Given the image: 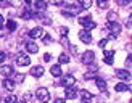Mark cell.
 <instances>
[{"label": "cell", "mask_w": 132, "mask_h": 103, "mask_svg": "<svg viewBox=\"0 0 132 103\" xmlns=\"http://www.w3.org/2000/svg\"><path fill=\"white\" fill-rule=\"evenodd\" d=\"M36 97L39 100H40L42 103H47L50 100V92L45 87H40V89H37V92H36Z\"/></svg>", "instance_id": "6da1fadb"}, {"label": "cell", "mask_w": 132, "mask_h": 103, "mask_svg": "<svg viewBox=\"0 0 132 103\" xmlns=\"http://www.w3.org/2000/svg\"><path fill=\"white\" fill-rule=\"evenodd\" d=\"M79 24L84 26L85 31H90V29H95L97 28V24L94 21H90V16L89 18H79Z\"/></svg>", "instance_id": "7a4b0ae2"}, {"label": "cell", "mask_w": 132, "mask_h": 103, "mask_svg": "<svg viewBox=\"0 0 132 103\" xmlns=\"http://www.w3.org/2000/svg\"><path fill=\"white\" fill-rule=\"evenodd\" d=\"M106 28H108V31H111L114 36H118L121 32V26L118 24L116 21H108V24H106Z\"/></svg>", "instance_id": "3957f363"}, {"label": "cell", "mask_w": 132, "mask_h": 103, "mask_svg": "<svg viewBox=\"0 0 132 103\" xmlns=\"http://www.w3.org/2000/svg\"><path fill=\"white\" fill-rule=\"evenodd\" d=\"M16 64H18V66H29V64H31V58L28 56V55H19L18 56V60H16Z\"/></svg>", "instance_id": "277c9868"}, {"label": "cell", "mask_w": 132, "mask_h": 103, "mask_svg": "<svg viewBox=\"0 0 132 103\" xmlns=\"http://www.w3.org/2000/svg\"><path fill=\"white\" fill-rule=\"evenodd\" d=\"M61 84H63L64 87H71V85H74V84H76V79L71 74H66V76L61 77Z\"/></svg>", "instance_id": "5b68a950"}, {"label": "cell", "mask_w": 132, "mask_h": 103, "mask_svg": "<svg viewBox=\"0 0 132 103\" xmlns=\"http://www.w3.org/2000/svg\"><path fill=\"white\" fill-rule=\"evenodd\" d=\"M116 77L118 79H121V81H129L130 79V73L126 69H118L116 71Z\"/></svg>", "instance_id": "8992f818"}, {"label": "cell", "mask_w": 132, "mask_h": 103, "mask_svg": "<svg viewBox=\"0 0 132 103\" xmlns=\"http://www.w3.org/2000/svg\"><path fill=\"white\" fill-rule=\"evenodd\" d=\"M95 60V53H94V52H85V53L82 55V63L84 64H89V63H92V61H94Z\"/></svg>", "instance_id": "52a82bcc"}, {"label": "cell", "mask_w": 132, "mask_h": 103, "mask_svg": "<svg viewBox=\"0 0 132 103\" xmlns=\"http://www.w3.org/2000/svg\"><path fill=\"white\" fill-rule=\"evenodd\" d=\"M79 39H81L84 44H90L92 42V36H90V32H87V31H81V32H79Z\"/></svg>", "instance_id": "ba28073f"}, {"label": "cell", "mask_w": 132, "mask_h": 103, "mask_svg": "<svg viewBox=\"0 0 132 103\" xmlns=\"http://www.w3.org/2000/svg\"><path fill=\"white\" fill-rule=\"evenodd\" d=\"M42 34H44L42 28H34V29L29 31V37L31 39H39V37H42Z\"/></svg>", "instance_id": "9c48e42d"}, {"label": "cell", "mask_w": 132, "mask_h": 103, "mask_svg": "<svg viewBox=\"0 0 132 103\" xmlns=\"http://www.w3.org/2000/svg\"><path fill=\"white\" fill-rule=\"evenodd\" d=\"M76 97H77V90L72 87V85L66 89V98H68V100H74Z\"/></svg>", "instance_id": "30bf717a"}, {"label": "cell", "mask_w": 132, "mask_h": 103, "mask_svg": "<svg viewBox=\"0 0 132 103\" xmlns=\"http://www.w3.org/2000/svg\"><path fill=\"white\" fill-rule=\"evenodd\" d=\"M81 98H82V103H89L94 98V95H92L89 90H81Z\"/></svg>", "instance_id": "8fae6325"}, {"label": "cell", "mask_w": 132, "mask_h": 103, "mask_svg": "<svg viewBox=\"0 0 132 103\" xmlns=\"http://www.w3.org/2000/svg\"><path fill=\"white\" fill-rule=\"evenodd\" d=\"M50 74L53 77H60L61 76V66L60 64H53V66L50 68Z\"/></svg>", "instance_id": "7c38bea8"}, {"label": "cell", "mask_w": 132, "mask_h": 103, "mask_svg": "<svg viewBox=\"0 0 132 103\" xmlns=\"http://www.w3.org/2000/svg\"><path fill=\"white\" fill-rule=\"evenodd\" d=\"M0 74H2V76H11V74H13L11 64H5V66L0 68Z\"/></svg>", "instance_id": "4fadbf2b"}, {"label": "cell", "mask_w": 132, "mask_h": 103, "mask_svg": "<svg viewBox=\"0 0 132 103\" xmlns=\"http://www.w3.org/2000/svg\"><path fill=\"white\" fill-rule=\"evenodd\" d=\"M26 50H28L29 53H37V52H39V47H37L36 42H28V44H26Z\"/></svg>", "instance_id": "5bb4252c"}, {"label": "cell", "mask_w": 132, "mask_h": 103, "mask_svg": "<svg viewBox=\"0 0 132 103\" xmlns=\"http://www.w3.org/2000/svg\"><path fill=\"white\" fill-rule=\"evenodd\" d=\"M31 74L34 76V77H40L44 74V68L42 66H34V68H31Z\"/></svg>", "instance_id": "9a60e30c"}, {"label": "cell", "mask_w": 132, "mask_h": 103, "mask_svg": "<svg viewBox=\"0 0 132 103\" xmlns=\"http://www.w3.org/2000/svg\"><path fill=\"white\" fill-rule=\"evenodd\" d=\"M95 82H97V87L100 89V90H106V81L102 79V77H95Z\"/></svg>", "instance_id": "2e32d148"}, {"label": "cell", "mask_w": 132, "mask_h": 103, "mask_svg": "<svg viewBox=\"0 0 132 103\" xmlns=\"http://www.w3.org/2000/svg\"><path fill=\"white\" fill-rule=\"evenodd\" d=\"M3 87L6 90H13L15 89V81H11V79H3Z\"/></svg>", "instance_id": "e0dca14e"}, {"label": "cell", "mask_w": 132, "mask_h": 103, "mask_svg": "<svg viewBox=\"0 0 132 103\" xmlns=\"http://www.w3.org/2000/svg\"><path fill=\"white\" fill-rule=\"evenodd\" d=\"M114 90L116 92H126V90H130V85H126V84H116Z\"/></svg>", "instance_id": "ac0fdd59"}, {"label": "cell", "mask_w": 132, "mask_h": 103, "mask_svg": "<svg viewBox=\"0 0 132 103\" xmlns=\"http://www.w3.org/2000/svg\"><path fill=\"white\" fill-rule=\"evenodd\" d=\"M45 8H47V3H45L44 0H37V2H36V10H39V11H45Z\"/></svg>", "instance_id": "d6986e66"}, {"label": "cell", "mask_w": 132, "mask_h": 103, "mask_svg": "<svg viewBox=\"0 0 132 103\" xmlns=\"http://www.w3.org/2000/svg\"><path fill=\"white\" fill-rule=\"evenodd\" d=\"M16 28H18L16 21H13V19H8V21H6V29L8 31H16Z\"/></svg>", "instance_id": "ffe728a7"}, {"label": "cell", "mask_w": 132, "mask_h": 103, "mask_svg": "<svg viewBox=\"0 0 132 103\" xmlns=\"http://www.w3.org/2000/svg\"><path fill=\"white\" fill-rule=\"evenodd\" d=\"M69 8H71L72 13H79V11L82 10V6H81V3H71V5H69Z\"/></svg>", "instance_id": "44dd1931"}, {"label": "cell", "mask_w": 132, "mask_h": 103, "mask_svg": "<svg viewBox=\"0 0 132 103\" xmlns=\"http://www.w3.org/2000/svg\"><path fill=\"white\" fill-rule=\"evenodd\" d=\"M81 6H82L84 10L90 8V6H92V0H81Z\"/></svg>", "instance_id": "7402d4cb"}, {"label": "cell", "mask_w": 132, "mask_h": 103, "mask_svg": "<svg viewBox=\"0 0 132 103\" xmlns=\"http://www.w3.org/2000/svg\"><path fill=\"white\" fill-rule=\"evenodd\" d=\"M58 61H60V64L68 63V61H69V56H68V55H64V53H61L60 56H58Z\"/></svg>", "instance_id": "603a6c76"}, {"label": "cell", "mask_w": 132, "mask_h": 103, "mask_svg": "<svg viewBox=\"0 0 132 103\" xmlns=\"http://www.w3.org/2000/svg\"><path fill=\"white\" fill-rule=\"evenodd\" d=\"M87 66H89V71H90V73H95V71H98V64H95L94 61H92V63H89Z\"/></svg>", "instance_id": "cb8c5ba5"}, {"label": "cell", "mask_w": 132, "mask_h": 103, "mask_svg": "<svg viewBox=\"0 0 132 103\" xmlns=\"http://www.w3.org/2000/svg\"><path fill=\"white\" fill-rule=\"evenodd\" d=\"M21 16H23L24 19H31V18H32V13H31L29 10H24V11L21 13Z\"/></svg>", "instance_id": "d4e9b609"}, {"label": "cell", "mask_w": 132, "mask_h": 103, "mask_svg": "<svg viewBox=\"0 0 132 103\" xmlns=\"http://www.w3.org/2000/svg\"><path fill=\"white\" fill-rule=\"evenodd\" d=\"M5 103H16V97L15 95H8L5 98Z\"/></svg>", "instance_id": "484cf974"}, {"label": "cell", "mask_w": 132, "mask_h": 103, "mask_svg": "<svg viewBox=\"0 0 132 103\" xmlns=\"http://www.w3.org/2000/svg\"><path fill=\"white\" fill-rule=\"evenodd\" d=\"M95 77H97V76H95L94 73H85V74H84V79H85V81H90V79H95Z\"/></svg>", "instance_id": "4316f807"}, {"label": "cell", "mask_w": 132, "mask_h": 103, "mask_svg": "<svg viewBox=\"0 0 132 103\" xmlns=\"http://www.w3.org/2000/svg\"><path fill=\"white\" fill-rule=\"evenodd\" d=\"M23 81H24L23 74H15V82H23Z\"/></svg>", "instance_id": "83f0119b"}, {"label": "cell", "mask_w": 132, "mask_h": 103, "mask_svg": "<svg viewBox=\"0 0 132 103\" xmlns=\"http://www.w3.org/2000/svg\"><path fill=\"white\" fill-rule=\"evenodd\" d=\"M108 21H116V13L114 11L108 13Z\"/></svg>", "instance_id": "f1b7e54d"}, {"label": "cell", "mask_w": 132, "mask_h": 103, "mask_svg": "<svg viewBox=\"0 0 132 103\" xmlns=\"http://www.w3.org/2000/svg\"><path fill=\"white\" fill-rule=\"evenodd\" d=\"M113 55H114V52H113V50H106V52H105V58H111Z\"/></svg>", "instance_id": "f546056e"}, {"label": "cell", "mask_w": 132, "mask_h": 103, "mask_svg": "<svg viewBox=\"0 0 132 103\" xmlns=\"http://www.w3.org/2000/svg\"><path fill=\"white\" fill-rule=\"evenodd\" d=\"M44 42H45V44H50V42H52V36H50V34L44 36Z\"/></svg>", "instance_id": "4dcf8cb0"}, {"label": "cell", "mask_w": 132, "mask_h": 103, "mask_svg": "<svg viewBox=\"0 0 132 103\" xmlns=\"http://www.w3.org/2000/svg\"><path fill=\"white\" fill-rule=\"evenodd\" d=\"M98 6H100V8H106L108 3H106V2H103V0H98Z\"/></svg>", "instance_id": "1f68e13d"}, {"label": "cell", "mask_w": 132, "mask_h": 103, "mask_svg": "<svg viewBox=\"0 0 132 103\" xmlns=\"http://www.w3.org/2000/svg\"><path fill=\"white\" fill-rule=\"evenodd\" d=\"M106 42H108V39H102V40L98 42V47H105V45H106Z\"/></svg>", "instance_id": "d6a6232c"}, {"label": "cell", "mask_w": 132, "mask_h": 103, "mask_svg": "<svg viewBox=\"0 0 132 103\" xmlns=\"http://www.w3.org/2000/svg\"><path fill=\"white\" fill-rule=\"evenodd\" d=\"M10 2H11L13 6H19V5H21V0H10Z\"/></svg>", "instance_id": "836d02e7"}, {"label": "cell", "mask_w": 132, "mask_h": 103, "mask_svg": "<svg viewBox=\"0 0 132 103\" xmlns=\"http://www.w3.org/2000/svg\"><path fill=\"white\" fill-rule=\"evenodd\" d=\"M5 58H6V53H5V52H0V63H3Z\"/></svg>", "instance_id": "e575fe53"}, {"label": "cell", "mask_w": 132, "mask_h": 103, "mask_svg": "<svg viewBox=\"0 0 132 103\" xmlns=\"http://www.w3.org/2000/svg\"><path fill=\"white\" fill-rule=\"evenodd\" d=\"M119 5H130V0H118Z\"/></svg>", "instance_id": "d590c367"}, {"label": "cell", "mask_w": 132, "mask_h": 103, "mask_svg": "<svg viewBox=\"0 0 132 103\" xmlns=\"http://www.w3.org/2000/svg\"><path fill=\"white\" fill-rule=\"evenodd\" d=\"M60 34L61 36H66V34H68V28H61L60 29Z\"/></svg>", "instance_id": "8d00e7d4"}, {"label": "cell", "mask_w": 132, "mask_h": 103, "mask_svg": "<svg viewBox=\"0 0 132 103\" xmlns=\"http://www.w3.org/2000/svg\"><path fill=\"white\" fill-rule=\"evenodd\" d=\"M50 3L52 5H60V3H63V0H50Z\"/></svg>", "instance_id": "74e56055"}, {"label": "cell", "mask_w": 132, "mask_h": 103, "mask_svg": "<svg viewBox=\"0 0 132 103\" xmlns=\"http://www.w3.org/2000/svg\"><path fill=\"white\" fill-rule=\"evenodd\" d=\"M44 60H45V61H50V60H52V55H50V53H45V55H44Z\"/></svg>", "instance_id": "f35d334b"}, {"label": "cell", "mask_w": 132, "mask_h": 103, "mask_svg": "<svg viewBox=\"0 0 132 103\" xmlns=\"http://www.w3.org/2000/svg\"><path fill=\"white\" fill-rule=\"evenodd\" d=\"M105 63H106V64H111V63H113V58H105Z\"/></svg>", "instance_id": "ab89813d"}, {"label": "cell", "mask_w": 132, "mask_h": 103, "mask_svg": "<svg viewBox=\"0 0 132 103\" xmlns=\"http://www.w3.org/2000/svg\"><path fill=\"white\" fill-rule=\"evenodd\" d=\"M55 103H66V101H64L63 98H56V100H55Z\"/></svg>", "instance_id": "60d3db41"}, {"label": "cell", "mask_w": 132, "mask_h": 103, "mask_svg": "<svg viewBox=\"0 0 132 103\" xmlns=\"http://www.w3.org/2000/svg\"><path fill=\"white\" fill-rule=\"evenodd\" d=\"M69 48H71L72 52H74V53H76V52H77V47H74V45H69Z\"/></svg>", "instance_id": "b9f144b4"}, {"label": "cell", "mask_w": 132, "mask_h": 103, "mask_svg": "<svg viewBox=\"0 0 132 103\" xmlns=\"http://www.w3.org/2000/svg\"><path fill=\"white\" fill-rule=\"evenodd\" d=\"M130 66V55H127V68Z\"/></svg>", "instance_id": "7bdbcfd3"}, {"label": "cell", "mask_w": 132, "mask_h": 103, "mask_svg": "<svg viewBox=\"0 0 132 103\" xmlns=\"http://www.w3.org/2000/svg\"><path fill=\"white\" fill-rule=\"evenodd\" d=\"M2 36H5V31H3L2 28H0V37H2Z\"/></svg>", "instance_id": "ee69618b"}, {"label": "cell", "mask_w": 132, "mask_h": 103, "mask_svg": "<svg viewBox=\"0 0 132 103\" xmlns=\"http://www.w3.org/2000/svg\"><path fill=\"white\" fill-rule=\"evenodd\" d=\"M0 24H3V16L0 15Z\"/></svg>", "instance_id": "f6af8a7d"}, {"label": "cell", "mask_w": 132, "mask_h": 103, "mask_svg": "<svg viewBox=\"0 0 132 103\" xmlns=\"http://www.w3.org/2000/svg\"><path fill=\"white\" fill-rule=\"evenodd\" d=\"M24 3H26V5H29V3H31V0H24Z\"/></svg>", "instance_id": "bcb514c9"}, {"label": "cell", "mask_w": 132, "mask_h": 103, "mask_svg": "<svg viewBox=\"0 0 132 103\" xmlns=\"http://www.w3.org/2000/svg\"><path fill=\"white\" fill-rule=\"evenodd\" d=\"M103 2H106V0H103Z\"/></svg>", "instance_id": "7dc6e473"}, {"label": "cell", "mask_w": 132, "mask_h": 103, "mask_svg": "<svg viewBox=\"0 0 132 103\" xmlns=\"http://www.w3.org/2000/svg\"><path fill=\"white\" fill-rule=\"evenodd\" d=\"M23 103H26V101H23Z\"/></svg>", "instance_id": "c3c4849f"}, {"label": "cell", "mask_w": 132, "mask_h": 103, "mask_svg": "<svg viewBox=\"0 0 132 103\" xmlns=\"http://www.w3.org/2000/svg\"><path fill=\"white\" fill-rule=\"evenodd\" d=\"M0 2H2V0H0Z\"/></svg>", "instance_id": "681fc988"}]
</instances>
